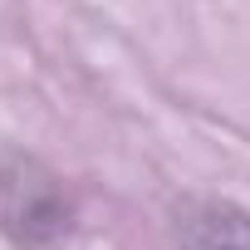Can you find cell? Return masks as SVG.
Listing matches in <instances>:
<instances>
[{"instance_id": "6da1fadb", "label": "cell", "mask_w": 250, "mask_h": 250, "mask_svg": "<svg viewBox=\"0 0 250 250\" xmlns=\"http://www.w3.org/2000/svg\"><path fill=\"white\" fill-rule=\"evenodd\" d=\"M182 250H250V211L230 201H196L182 216Z\"/></svg>"}]
</instances>
